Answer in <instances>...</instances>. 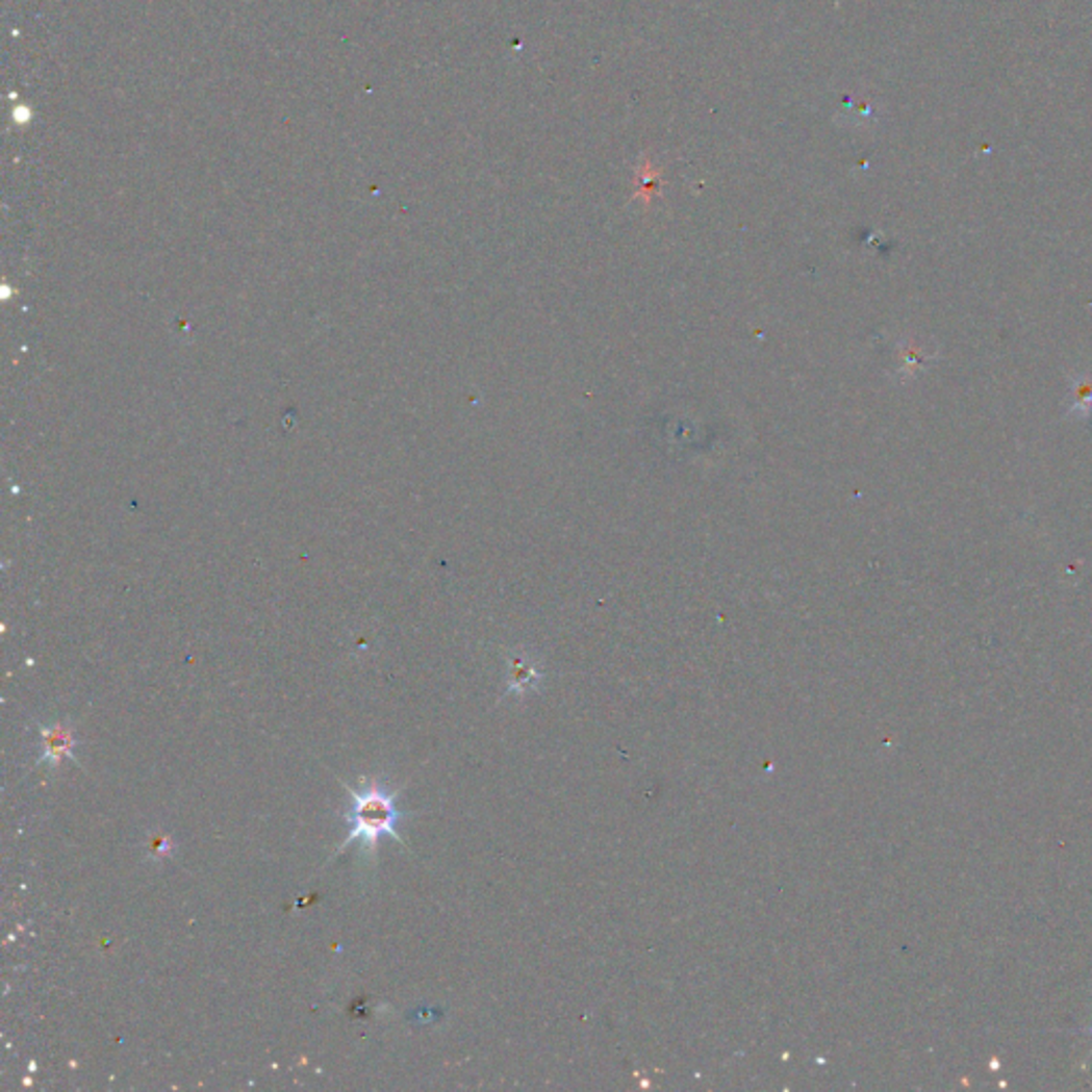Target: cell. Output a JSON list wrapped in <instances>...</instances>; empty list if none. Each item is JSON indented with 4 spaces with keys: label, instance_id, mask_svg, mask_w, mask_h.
I'll use <instances>...</instances> for the list:
<instances>
[{
    "label": "cell",
    "instance_id": "6da1fadb",
    "mask_svg": "<svg viewBox=\"0 0 1092 1092\" xmlns=\"http://www.w3.org/2000/svg\"><path fill=\"white\" fill-rule=\"evenodd\" d=\"M341 785L353 798L351 809H348L346 813V821L351 823V833H348V837L339 843L333 856H339L348 845L355 841H361L372 858L382 837H392L402 843L400 830H398V823L404 815V811L398 807V796L402 790L390 792L380 781H367L363 790H355L344 781Z\"/></svg>",
    "mask_w": 1092,
    "mask_h": 1092
},
{
    "label": "cell",
    "instance_id": "7a4b0ae2",
    "mask_svg": "<svg viewBox=\"0 0 1092 1092\" xmlns=\"http://www.w3.org/2000/svg\"><path fill=\"white\" fill-rule=\"evenodd\" d=\"M41 736V756L36 764L50 762L52 766H60L65 760L75 762V745L77 738L69 723H56V726H39Z\"/></svg>",
    "mask_w": 1092,
    "mask_h": 1092
},
{
    "label": "cell",
    "instance_id": "3957f363",
    "mask_svg": "<svg viewBox=\"0 0 1092 1092\" xmlns=\"http://www.w3.org/2000/svg\"><path fill=\"white\" fill-rule=\"evenodd\" d=\"M1069 416L1088 421L1092 416V378L1077 376L1071 382V410Z\"/></svg>",
    "mask_w": 1092,
    "mask_h": 1092
},
{
    "label": "cell",
    "instance_id": "277c9868",
    "mask_svg": "<svg viewBox=\"0 0 1092 1092\" xmlns=\"http://www.w3.org/2000/svg\"><path fill=\"white\" fill-rule=\"evenodd\" d=\"M150 852H152L154 858H158V856H167V854H169V843H167L164 839L158 837L156 841H152V849H150Z\"/></svg>",
    "mask_w": 1092,
    "mask_h": 1092
},
{
    "label": "cell",
    "instance_id": "5b68a950",
    "mask_svg": "<svg viewBox=\"0 0 1092 1092\" xmlns=\"http://www.w3.org/2000/svg\"><path fill=\"white\" fill-rule=\"evenodd\" d=\"M1084 1033H1088V1035H1092V1026H1088V1028H1086V1031H1084Z\"/></svg>",
    "mask_w": 1092,
    "mask_h": 1092
}]
</instances>
